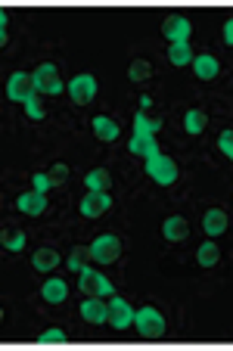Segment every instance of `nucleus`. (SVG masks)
I'll list each match as a JSON object with an SVG mask.
<instances>
[{"label": "nucleus", "instance_id": "nucleus-1", "mask_svg": "<svg viewBox=\"0 0 233 351\" xmlns=\"http://www.w3.org/2000/svg\"><path fill=\"white\" fill-rule=\"evenodd\" d=\"M134 326L143 339H162L165 336V317H162L156 308H140L134 314Z\"/></svg>", "mask_w": 233, "mask_h": 351}, {"label": "nucleus", "instance_id": "nucleus-2", "mask_svg": "<svg viewBox=\"0 0 233 351\" xmlns=\"http://www.w3.org/2000/svg\"><path fill=\"white\" fill-rule=\"evenodd\" d=\"M147 174L159 186H171L174 180H177V165H174V159L156 153V156H149V159H147Z\"/></svg>", "mask_w": 233, "mask_h": 351}, {"label": "nucleus", "instance_id": "nucleus-3", "mask_svg": "<svg viewBox=\"0 0 233 351\" xmlns=\"http://www.w3.org/2000/svg\"><path fill=\"white\" fill-rule=\"evenodd\" d=\"M78 286H81V292H87V295H100V298L115 295L112 283H109V280L103 277V274L90 271V267H84V271H78Z\"/></svg>", "mask_w": 233, "mask_h": 351}, {"label": "nucleus", "instance_id": "nucleus-4", "mask_svg": "<svg viewBox=\"0 0 233 351\" xmlns=\"http://www.w3.org/2000/svg\"><path fill=\"white\" fill-rule=\"evenodd\" d=\"M7 93H10V99H16V103H28L32 97H38V84H34V75H28V72L10 75Z\"/></svg>", "mask_w": 233, "mask_h": 351}, {"label": "nucleus", "instance_id": "nucleus-5", "mask_svg": "<svg viewBox=\"0 0 233 351\" xmlns=\"http://www.w3.org/2000/svg\"><path fill=\"white\" fill-rule=\"evenodd\" d=\"M121 255V239L119 237H97L90 243V258L100 265H112Z\"/></svg>", "mask_w": 233, "mask_h": 351}, {"label": "nucleus", "instance_id": "nucleus-6", "mask_svg": "<svg viewBox=\"0 0 233 351\" xmlns=\"http://www.w3.org/2000/svg\"><path fill=\"white\" fill-rule=\"evenodd\" d=\"M69 97H72V103H78V106H87V103L97 97V78H93V75H78V78H72Z\"/></svg>", "mask_w": 233, "mask_h": 351}, {"label": "nucleus", "instance_id": "nucleus-7", "mask_svg": "<svg viewBox=\"0 0 233 351\" xmlns=\"http://www.w3.org/2000/svg\"><path fill=\"white\" fill-rule=\"evenodd\" d=\"M34 84H38L40 93H60L62 81H60V69L53 62H44V66L34 69Z\"/></svg>", "mask_w": 233, "mask_h": 351}, {"label": "nucleus", "instance_id": "nucleus-8", "mask_svg": "<svg viewBox=\"0 0 233 351\" xmlns=\"http://www.w3.org/2000/svg\"><path fill=\"white\" fill-rule=\"evenodd\" d=\"M190 32H193V28H190V19H186V16L174 13L162 22V34H165L171 44H186V40H190Z\"/></svg>", "mask_w": 233, "mask_h": 351}, {"label": "nucleus", "instance_id": "nucleus-9", "mask_svg": "<svg viewBox=\"0 0 233 351\" xmlns=\"http://www.w3.org/2000/svg\"><path fill=\"white\" fill-rule=\"evenodd\" d=\"M131 324H134V308L127 305L125 298L109 295V326H115V330H127Z\"/></svg>", "mask_w": 233, "mask_h": 351}, {"label": "nucleus", "instance_id": "nucleus-10", "mask_svg": "<svg viewBox=\"0 0 233 351\" xmlns=\"http://www.w3.org/2000/svg\"><path fill=\"white\" fill-rule=\"evenodd\" d=\"M109 206H112L109 193H97V190H90L84 199H81V215H84V218H100V215H106V212H109Z\"/></svg>", "mask_w": 233, "mask_h": 351}, {"label": "nucleus", "instance_id": "nucleus-11", "mask_svg": "<svg viewBox=\"0 0 233 351\" xmlns=\"http://www.w3.org/2000/svg\"><path fill=\"white\" fill-rule=\"evenodd\" d=\"M81 317L90 324H106L109 320V302H103L100 295H90L87 302H81Z\"/></svg>", "mask_w": 233, "mask_h": 351}, {"label": "nucleus", "instance_id": "nucleus-12", "mask_svg": "<svg viewBox=\"0 0 233 351\" xmlns=\"http://www.w3.org/2000/svg\"><path fill=\"white\" fill-rule=\"evenodd\" d=\"M127 149H131L134 156H143V159H149V156L159 153V143H156L153 134H134L131 143H127Z\"/></svg>", "mask_w": 233, "mask_h": 351}, {"label": "nucleus", "instance_id": "nucleus-13", "mask_svg": "<svg viewBox=\"0 0 233 351\" xmlns=\"http://www.w3.org/2000/svg\"><path fill=\"white\" fill-rule=\"evenodd\" d=\"M16 206H19V212H25V215H40L47 208V196L40 190L22 193V196L16 199Z\"/></svg>", "mask_w": 233, "mask_h": 351}, {"label": "nucleus", "instance_id": "nucleus-14", "mask_svg": "<svg viewBox=\"0 0 233 351\" xmlns=\"http://www.w3.org/2000/svg\"><path fill=\"white\" fill-rule=\"evenodd\" d=\"M202 230H206L208 237H221V233L227 230V215L221 212V208H208L206 218H202Z\"/></svg>", "mask_w": 233, "mask_h": 351}, {"label": "nucleus", "instance_id": "nucleus-15", "mask_svg": "<svg viewBox=\"0 0 233 351\" xmlns=\"http://www.w3.org/2000/svg\"><path fill=\"white\" fill-rule=\"evenodd\" d=\"M162 233H165V239H171V243H180V239L190 237V224H186V218L174 215V218H168V221H165Z\"/></svg>", "mask_w": 233, "mask_h": 351}, {"label": "nucleus", "instance_id": "nucleus-16", "mask_svg": "<svg viewBox=\"0 0 233 351\" xmlns=\"http://www.w3.org/2000/svg\"><path fill=\"white\" fill-rule=\"evenodd\" d=\"M193 69H196V78H202V81H212V78H218V60L214 56H208V53H202V56H196L193 60Z\"/></svg>", "mask_w": 233, "mask_h": 351}, {"label": "nucleus", "instance_id": "nucleus-17", "mask_svg": "<svg viewBox=\"0 0 233 351\" xmlns=\"http://www.w3.org/2000/svg\"><path fill=\"white\" fill-rule=\"evenodd\" d=\"M134 125H137V131L134 134H159L162 131V119L159 115H149V112H143V109H140L137 115H134Z\"/></svg>", "mask_w": 233, "mask_h": 351}, {"label": "nucleus", "instance_id": "nucleus-18", "mask_svg": "<svg viewBox=\"0 0 233 351\" xmlns=\"http://www.w3.org/2000/svg\"><path fill=\"white\" fill-rule=\"evenodd\" d=\"M32 265H34V271H40V274L53 271V267L60 265V252H53V249H38V252L32 255Z\"/></svg>", "mask_w": 233, "mask_h": 351}, {"label": "nucleus", "instance_id": "nucleus-19", "mask_svg": "<svg viewBox=\"0 0 233 351\" xmlns=\"http://www.w3.org/2000/svg\"><path fill=\"white\" fill-rule=\"evenodd\" d=\"M66 283H62L60 277H50L44 283V289H40V295H44V302H50V305H60L62 298H66Z\"/></svg>", "mask_w": 233, "mask_h": 351}, {"label": "nucleus", "instance_id": "nucleus-20", "mask_svg": "<svg viewBox=\"0 0 233 351\" xmlns=\"http://www.w3.org/2000/svg\"><path fill=\"white\" fill-rule=\"evenodd\" d=\"M84 180H87V186L97 190V193H109V186H112V174H109V168H93Z\"/></svg>", "mask_w": 233, "mask_h": 351}, {"label": "nucleus", "instance_id": "nucleus-21", "mask_svg": "<svg viewBox=\"0 0 233 351\" xmlns=\"http://www.w3.org/2000/svg\"><path fill=\"white\" fill-rule=\"evenodd\" d=\"M168 60H171V66H190V62L196 60L193 50H190V40H186V44H171L168 47Z\"/></svg>", "mask_w": 233, "mask_h": 351}, {"label": "nucleus", "instance_id": "nucleus-22", "mask_svg": "<svg viewBox=\"0 0 233 351\" xmlns=\"http://www.w3.org/2000/svg\"><path fill=\"white\" fill-rule=\"evenodd\" d=\"M93 134L100 140H115L119 137V125H115L109 115H97V119H93Z\"/></svg>", "mask_w": 233, "mask_h": 351}, {"label": "nucleus", "instance_id": "nucleus-23", "mask_svg": "<svg viewBox=\"0 0 233 351\" xmlns=\"http://www.w3.org/2000/svg\"><path fill=\"white\" fill-rule=\"evenodd\" d=\"M184 128H186V134H202L208 128V115L202 109H190L184 115Z\"/></svg>", "mask_w": 233, "mask_h": 351}, {"label": "nucleus", "instance_id": "nucleus-24", "mask_svg": "<svg viewBox=\"0 0 233 351\" xmlns=\"http://www.w3.org/2000/svg\"><path fill=\"white\" fill-rule=\"evenodd\" d=\"M0 243L7 245L10 252H19L22 245H25V233H22L19 227H7V230L0 233Z\"/></svg>", "mask_w": 233, "mask_h": 351}, {"label": "nucleus", "instance_id": "nucleus-25", "mask_svg": "<svg viewBox=\"0 0 233 351\" xmlns=\"http://www.w3.org/2000/svg\"><path fill=\"white\" fill-rule=\"evenodd\" d=\"M87 258H90V245H75L72 249V255H69V267H72V271H84L87 267Z\"/></svg>", "mask_w": 233, "mask_h": 351}, {"label": "nucleus", "instance_id": "nucleus-26", "mask_svg": "<svg viewBox=\"0 0 233 351\" xmlns=\"http://www.w3.org/2000/svg\"><path fill=\"white\" fill-rule=\"evenodd\" d=\"M149 75H153V66H149L147 60H134L131 69H127V78L131 81H147Z\"/></svg>", "mask_w": 233, "mask_h": 351}, {"label": "nucleus", "instance_id": "nucleus-27", "mask_svg": "<svg viewBox=\"0 0 233 351\" xmlns=\"http://www.w3.org/2000/svg\"><path fill=\"white\" fill-rule=\"evenodd\" d=\"M218 255H221L218 245H214V243H206V245H199V255H196V258H199L202 267H212L214 261H218Z\"/></svg>", "mask_w": 233, "mask_h": 351}, {"label": "nucleus", "instance_id": "nucleus-28", "mask_svg": "<svg viewBox=\"0 0 233 351\" xmlns=\"http://www.w3.org/2000/svg\"><path fill=\"white\" fill-rule=\"evenodd\" d=\"M38 342L40 345H62V342H66V332H62V330H50V332H44Z\"/></svg>", "mask_w": 233, "mask_h": 351}, {"label": "nucleus", "instance_id": "nucleus-29", "mask_svg": "<svg viewBox=\"0 0 233 351\" xmlns=\"http://www.w3.org/2000/svg\"><path fill=\"white\" fill-rule=\"evenodd\" d=\"M218 146H221V153L233 159V131H224V134H221V137H218Z\"/></svg>", "mask_w": 233, "mask_h": 351}, {"label": "nucleus", "instance_id": "nucleus-30", "mask_svg": "<svg viewBox=\"0 0 233 351\" xmlns=\"http://www.w3.org/2000/svg\"><path fill=\"white\" fill-rule=\"evenodd\" d=\"M25 112L32 115L34 121H38V119H44V106H40V103H38V97H32V99H28V103H25Z\"/></svg>", "mask_w": 233, "mask_h": 351}, {"label": "nucleus", "instance_id": "nucleus-31", "mask_svg": "<svg viewBox=\"0 0 233 351\" xmlns=\"http://www.w3.org/2000/svg\"><path fill=\"white\" fill-rule=\"evenodd\" d=\"M50 186H53V178H50V174H34V190L47 193Z\"/></svg>", "mask_w": 233, "mask_h": 351}, {"label": "nucleus", "instance_id": "nucleus-32", "mask_svg": "<svg viewBox=\"0 0 233 351\" xmlns=\"http://www.w3.org/2000/svg\"><path fill=\"white\" fill-rule=\"evenodd\" d=\"M50 178H53V186H60L62 180L69 178V165H56L53 171H50Z\"/></svg>", "mask_w": 233, "mask_h": 351}, {"label": "nucleus", "instance_id": "nucleus-33", "mask_svg": "<svg viewBox=\"0 0 233 351\" xmlns=\"http://www.w3.org/2000/svg\"><path fill=\"white\" fill-rule=\"evenodd\" d=\"M224 40H227V44L233 47V19H230V22H227V25H224Z\"/></svg>", "mask_w": 233, "mask_h": 351}, {"label": "nucleus", "instance_id": "nucleus-34", "mask_svg": "<svg viewBox=\"0 0 233 351\" xmlns=\"http://www.w3.org/2000/svg\"><path fill=\"white\" fill-rule=\"evenodd\" d=\"M149 106H153V99H149V97H140V109H143V112H147Z\"/></svg>", "mask_w": 233, "mask_h": 351}]
</instances>
